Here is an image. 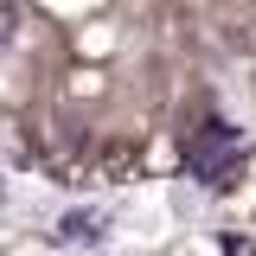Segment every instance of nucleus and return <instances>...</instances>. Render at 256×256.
Masks as SVG:
<instances>
[{
	"label": "nucleus",
	"instance_id": "1",
	"mask_svg": "<svg viewBox=\"0 0 256 256\" xmlns=\"http://www.w3.org/2000/svg\"><path fill=\"white\" fill-rule=\"evenodd\" d=\"M20 32H26V6L20 0H0V52H13Z\"/></svg>",
	"mask_w": 256,
	"mask_h": 256
}]
</instances>
